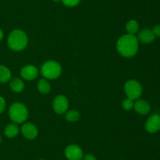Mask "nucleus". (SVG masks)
Wrapping results in <instances>:
<instances>
[{"label":"nucleus","mask_w":160,"mask_h":160,"mask_svg":"<svg viewBox=\"0 0 160 160\" xmlns=\"http://www.w3.org/2000/svg\"><path fill=\"white\" fill-rule=\"evenodd\" d=\"M117 51L124 57H132L138 50V40L134 35H122L117 43Z\"/></svg>","instance_id":"1"},{"label":"nucleus","mask_w":160,"mask_h":160,"mask_svg":"<svg viewBox=\"0 0 160 160\" xmlns=\"http://www.w3.org/2000/svg\"><path fill=\"white\" fill-rule=\"evenodd\" d=\"M28 36L20 29H15L9 33L7 39L8 46L13 51H21L28 45Z\"/></svg>","instance_id":"2"},{"label":"nucleus","mask_w":160,"mask_h":160,"mask_svg":"<svg viewBox=\"0 0 160 160\" xmlns=\"http://www.w3.org/2000/svg\"><path fill=\"white\" fill-rule=\"evenodd\" d=\"M9 119L15 123H22L28 117V110L23 104L16 102L11 104L9 109Z\"/></svg>","instance_id":"3"},{"label":"nucleus","mask_w":160,"mask_h":160,"mask_svg":"<svg viewBox=\"0 0 160 160\" xmlns=\"http://www.w3.org/2000/svg\"><path fill=\"white\" fill-rule=\"evenodd\" d=\"M41 73L47 79H55L62 73V67L55 61H45L41 67Z\"/></svg>","instance_id":"4"},{"label":"nucleus","mask_w":160,"mask_h":160,"mask_svg":"<svg viewBox=\"0 0 160 160\" xmlns=\"http://www.w3.org/2000/svg\"><path fill=\"white\" fill-rule=\"evenodd\" d=\"M124 91L128 98L134 100L141 97L142 93V86L138 81L131 79L125 83Z\"/></svg>","instance_id":"5"},{"label":"nucleus","mask_w":160,"mask_h":160,"mask_svg":"<svg viewBox=\"0 0 160 160\" xmlns=\"http://www.w3.org/2000/svg\"><path fill=\"white\" fill-rule=\"evenodd\" d=\"M69 107V102L64 95H58L55 97L52 103V108L55 112L57 114H63L67 111Z\"/></svg>","instance_id":"6"},{"label":"nucleus","mask_w":160,"mask_h":160,"mask_svg":"<svg viewBox=\"0 0 160 160\" xmlns=\"http://www.w3.org/2000/svg\"><path fill=\"white\" fill-rule=\"evenodd\" d=\"M65 155L68 160H81L84 154L81 147L77 144H70L65 149Z\"/></svg>","instance_id":"7"},{"label":"nucleus","mask_w":160,"mask_h":160,"mask_svg":"<svg viewBox=\"0 0 160 160\" xmlns=\"http://www.w3.org/2000/svg\"><path fill=\"white\" fill-rule=\"evenodd\" d=\"M145 129L148 133H155L160 130V115H152L145 122Z\"/></svg>","instance_id":"8"},{"label":"nucleus","mask_w":160,"mask_h":160,"mask_svg":"<svg viewBox=\"0 0 160 160\" xmlns=\"http://www.w3.org/2000/svg\"><path fill=\"white\" fill-rule=\"evenodd\" d=\"M20 75L23 79L32 81L38 75V70L34 65H26L20 70Z\"/></svg>","instance_id":"9"},{"label":"nucleus","mask_w":160,"mask_h":160,"mask_svg":"<svg viewBox=\"0 0 160 160\" xmlns=\"http://www.w3.org/2000/svg\"><path fill=\"white\" fill-rule=\"evenodd\" d=\"M38 128L33 123H25L21 127V133L25 138L28 140H33L38 136Z\"/></svg>","instance_id":"10"},{"label":"nucleus","mask_w":160,"mask_h":160,"mask_svg":"<svg viewBox=\"0 0 160 160\" xmlns=\"http://www.w3.org/2000/svg\"><path fill=\"white\" fill-rule=\"evenodd\" d=\"M155 38L156 37H155L151 29H148V28L142 30L138 35V40H139L144 44L151 43L154 41Z\"/></svg>","instance_id":"11"},{"label":"nucleus","mask_w":160,"mask_h":160,"mask_svg":"<svg viewBox=\"0 0 160 160\" xmlns=\"http://www.w3.org/2000/svg\"><path fill=\"white\" fill-rule=\"evenodd\" d=\"M134 108L138 114L142 115L148 114L151 110V107L148 102L142 99L136 100L135 103L134 104Z\"/></svg>","instance_id":"12"},{"label":"nucleus","mask_w":160,"mask_h":160,"mask_svg":"<svg viewBox=\"0 0 160 160\" xmlns=\"http://www.w3.org/2000/svg\"><path fill=\"white\" fill-rule=\"evenodd\" d=\"M9 86H10L11 89L15 93H20L24 89V83L20 78H12L10 81Z\"/></svg>","instance_id":"13"},{"label":"nucleus","mask_w":160,"mask_h":160,"mask_svg":"<svg viewBox=\"0 0 160 160\" xmlns=\"http://www.w3.org/2000/svg\"><path fill=\"white\" fill-rule=\"evenodd\" d=\"M19 127L16 124H9L4 130V133L7 137L13 138L18 134Z\"/></svg>","instance_id":"14"},{"label":"nucleus","mask_w":160,"mask_h":160,"mask_svg":"<svg viewBox=\"0 0 160 160\" xmlns=\"http://www.w3.org/2000/svg\"><path fill=\"white\" fill-rule=\"evenodd\" d=\"M11 78V72L7 67L0 65V83H7Z\"/></svg>","instance_id":"15"},{"label":"nucleus","mask_w":160,"mask_h":160,"mask_svg":"<svg viewBox=\"0 0 160 160\" xmlns=\"http://www.w3.org/2000/svg\"><path fill=\"white\" fill-rule=\"evenodd\" d=\"M50 84L46 79L42 78L38 83V89L42 94H47L50 92Z\"/></svg>","instance_id":"16"},{"label":"nucleus","mask_w":160,"mask_h":160,"mask_svg":"<svg viewBox=\"0 0 160 160\" xmlns=\"http://www.w3.org/2000/svg\"><path fill=\"white\" fill-rule=\"evenodd\" d=\"M126 30L130 35H134L138 32L139 31V24L136 20H131L127 23Z\"/></svg>","instance_id":"17"},{"label":"nucleus","mask_w":160,"mask_h":160,"mask_svg":"<svg viewBox=\"0 0 160 160\" xmlns=\"http://www.w3.org/2000/svg\"><path fill=\"white\" fill-rule=\"evenodd\" d=\"M80 116H81V115L77 110H70L68 112H67L65 119L68 122H77L80 119Z\"/></svg>","instance_id":"18"},{"label":"nucleus","mask_w":160,"mask_h":160,"mask_svg":"<svg viewBox=\"0 0 160 160\" xmlns=\"http://www.w3.org/2000/svg\"><path fill=\"white\" fill-rule=\"evenodd\" d=\"M134 102H133V100L130 98L125 99L124 100L122 103V106H123V109L127 110V111H129V110L132 109L134 108Z\"/></svg>","instance_id":"19"},{"label":"nucleus","mask_w":160,"mask_h":160,"mask_svg":"<svg viewBox=\"0 0 160 160\" xmlns=\"http://www.w3.org/2000/svg\"><path fill=\"white\" fill-rule=\"evenodd\" d=\"M61 2L67 7H74L79 4L81 0H61Z\"/></svg>","instance_id":"20"},{"label":"nucleus","mask_w":160,"mask_h":160,"mask_svg":"<svg viewBox=\"0 0 160 160\" xmlns=\"http://www.w3.org/2000/svg\"><path fill=\"white\" fill-rule=\"evenodd\" d=\"M6 106V102L2 97L0 96V114L3 112Z\"/></svg>","instance_id":"21"},{"label":"nucleus","mask_w":160,"mask_h":160,"mask_svg":"<svg viewBox=\"0 0 160 160\" xmlns=\"http://www.w3.org/2000/svg\"><path fill=\"white\" fill-rule=\"evenodd\" d=\"M155 37H160V24H157L152 30Z\"/></svg>","instance_id":"22"},{"label":"nucleus","mask_w":160,"mask_h":160,"mask_svg":"<svg viewBox=\"0 0 160 160\" xmlns=\"http://www.w3.org/2000/svg\"><path fill=\"white\" fill-rule=\"evenodd\" d=\"M83 159L84 160H96V158L95 157V155H93L92 154H86L83 156Z\"/></svg>","instance_id":"23"},{"label":"nucleus","mask_w":160,"mask_h":160,"mask_svg":"<svg viewBox=\"0 0 160 160\" xmlns=\"http://www.w3.org/2000/svg\"><path fill=\"white\" fill-rule=\"evenodd\" d=\"M3 39V31H2V29L0 28V41Z\"/></svg>","instance_id":"24"},{"label":"nucleus","mask_w":160,"mask_h":160,"mask_svg":"<svg viewBox=\"0 0 160 160\" xmlns=\"http://www.w3.org/2000/svg\"><path fill=\"white\" fill-rule=\"evenodd\" d=\"M53 2H56V3H58V2H59V1H61V0H52Z\"/></svg>","instance_id":"25"},{"label":"nucleus","mask_w":160,"mask_h":160,"mask_svg":"<svg viewBox=\"0 0 160 160\" xmlns=\"http://www.w3.org/2000/svg\"><path fill=\"white\" fill-rule=\"evenodd\" d=\"M1 141H2V139H1V136H0V144H1Z\"/></svg>","instance_id":"26"},{"label":"nucleus","mask_w":160,"mask_h":160,"mask_svg":"<svg viewBox=\"0 0 160 160\" xmlns=\"http://www.w3.org/2000/svg\"><path fill=\"white\" fill-rule=\"evenodd\" d=\"M39 160H45V159H39Z\"/></svg>","instance_id":"27"}]
</instances>
